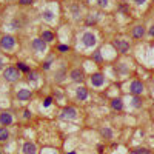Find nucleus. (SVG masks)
<instances>
[{
  "label": "nucleus",
  "instance_id": "obj_28",
  "mask_svg": "<svg viewBox=\"0 0 154 154\" xmlns=\"http://www.w3.org/2000/svg\"><path fill=\"white\" fill-rule=\"evenodd\" d=\"M19 3H20V5H31L32 0H19Z\"/></svg>",
  "mask_w": 154,
  "mask_h": 154
},
{
  "label": "nucleus",
  "instance_id": "obj_1",
  "mask_svg": "<svg viewBox=\"0 0 154 154\" xmlns=\"http://www.w3.org/2000/svg\"><path fill=\"white\" fill-rule=\"evenodd\" d=\"M3 77L8 80V82H15V80H19L20 72L17 68H6L3 71Z\"/></svg>",
  "mask_w": 154,
  "mask_h": 154
},
{
  "label": "nucleus",
  "instance_id": "obj_12",
  "mask_svg": "<svg viewBox=\"0 0 154 154\" xmlns=\"http://www.w3.org/2000/svg\"><path fill=\"white\" fill-rule=\"evenodd\" d=\"M69 76H71L72 80H76V82H79V80L82 82V80H83V71L82 69H72Z\"/></svg>",
  "mask_w": 154,
  "mask_h": 154
},
{
  "label": "nucleus",
  "instance_id": "obj_2",
  "mask_svg": "<svg viewBox=\"0 0 154 154\" xmlns=\"http://www.w3.org/2000/svg\"><path fill=\"white\" fill-rule=\"evenodd\" d=\"M0 46L3 49H13L15 46V39L13 35H3V37L0 39Z\"/></svg>",
  "mask_w": 154,
  "mask_h": 154
},
{
  "label": "nucleus",
  "instance_id": "obj_23",
  "mask_svg": "<svg viewBox=\"0 0 154 154\" xmlns=\"http://www.w3.org/2000/svg\"><path fill=\"white\" fill-rule=\"evenodd\" d=\"M94 60H96V62H102V54H100V51H96V52H94Z\"/></svg>",
  "mask_w": 154,
  "mask_h": 154
},
{
  "label": "nucleus",
  "instance_id": "obj_8",
  "mask_svg": "<svg viewBox=\"0 0 154 154\" xmlns=\"http://www.w3.org/2000/svg\"><path fill=\"white\" fill-rule=\"evenodd\" d=\"M76 114H77V111H76V108H72V106H68V108H65V110L62 111L63 119H74Z\"/></svg>",
  "mask_w": 154,
  "mask_h": 154
},
{
  "label": "nucleus",
  "instance_id": "obj_26",
  "mask_svg": "<svg viewBox=\"0 0 154 154\" xmlns=\"http://www.w3.org/2000/svg\"><path fill=\"white\" fill-rule=\"evenodd\" d=\"M97 22V14H94V17H89V19H88V25H91V23H96Z\"/></svg>",
  "mask_w": 154,
  "mask_h": 154
},
{
  "label": "nucleus",
  "instance_id": "obj_14",
  "mask_svg": "<svg viewBox=\"0 0 154 154\" xmlns=\"http://www.w3.org/2000/svg\"><path fill=\"white\" fill-rule=\"evenodd\" d=\"M76 96L79 100H85V99L88 97V91H86V88L85 86H79L77 88V91H76Z\"/></svg>",
  "mask_w": 154,
  "mask_h": 154
},
{
  "label": "nucleus",
  "instance_id": "obj_31",
  "mask_svg": "<svg viewBox=\"0 0 154 154\" xmlns=\"http://www.w3.org/2000/svg\"><path fill=\"white\" fill-rule=\"evenodd\" d=\"M49 66H51V60L46 62V63H43V68H45V69H49Z\"/></svg>",
  "mask_w": 154,
  "mask_h": 154
},
{
  "label": "nucleus",
  "instance_id": "obj_29",
  "mask_svg": "<svg viewBox=\"0 0 154 154\" xmlns=\"http://www.w3.org/2000/svg\"><path fill=\"white\" fill-rule=\"evenodd\" d=\"M23 117H25V119H29V117H31V111L26 110V111L23 113Z\"/></svg>",
  "mask_w": 154,
  "mask_h": 154
},
{
  "label": "nucleus",
  "instance_id": "obj_37",
  "mask_svg": "<svg viewBox=\"0 0 154 154\" xmlns=\"http://www.w3.org/2000/svg\"><path fill=\"white\" fill-rule=\"evenodd\" d=\"M0 154H2V148H0Z\"/></svg>",
  "mask_w": 154,
  "mask_h": 154
},
{
  "label": "nucleus",
  "instance_id": "obj_24",
  "mask_svg": "<svg viewBox=\"0 0 154 154\" xmlns=\"http://www.w3.org/2000/svg\"><path fill=\"white\" fill-rule=\"evenodd\" d=\"M28 79H29V80H35V79H37V74H35L34 71H29V72H28Z\"/></svg>",
  "mask_w": 154,
  "mask_h": 154
},
{
  "label": "nucleus",
  "instance_id": "obj_16",
  "mask_svg": "<svg viewBox=\"0 0 154 154\" xmlns=\"http://www.w3.org/2000/svg\"><path fill=\"white\" fill-rule=\"evenodd\" d=\"M40 39H42V40H45V42L48 43V42H52V40H54V35H52V32H51V31H43Z\"/></svg>",
  "mask_w": 154,
  "mask_h": 154
},
{
  "label": "nucleus",
  "instance_id": "obj_25",
  "mask_svg": "<svg viewBox=\"0 0 154 154\" xmlns=\"http://www.w3.org/2000/svg\"><path fill=\"white\" fill-rule=\"evenodd\" d=\"M97 5L105 8V6H108V0H97Z\"/></svg>",
  "mask_w": 154,
  "mask_h": 154
},
{
  "label": "nucleus",
  "instance_id": "obj_36",
  "mask_svg": "<svg viewBox=\"0 0 154 154\" xmlns=\"http://www.w3.org/2000/svg\"><path fill=\"white\" fill-rule=\"evenodd\" d=\"M68 154H76V153H68Z\"/></svg>",
  "mask_w": 154,
  "mask_h": 154
},
{
  "label": "nucleus",
  "instance_id": "obj_15",
  "mask_svg": "<svg viewBox=\"0 0 154 154\" xmlns=\"http://www.w3.org/2000/svg\"><path fill=\"white\" fill-rule=\"evenodd\" d=\"M111 108L116 111H122L123 110V102H122V99H113L111 100Z\"/></svg>",
  "mask_w": 154,
  "mask_h": 154
},
{
  "label": "nucleus",
  "instance_id": "obj_30",
  "mask_svg": "<svg viewBox=\"0 0 154 154\" xmlns=\"http://www.w3.org/2000/svg\"><path fill=\"white\" fill-rule=\"evenodd\" d=\"M69 48L66 46V45H60V46H59V51H68Z\"/></svg>",
  "mask_w": 154,
  "mask_h": 154
},
{
  "label": "nucleus",
  "instance_id": "obj_17",
  "mask_svg": "<svg viewBox=\"0 0 154 154\" xmlns=\"http://www.w3.org/2000/svg\"><path fill=\"white\" fill-rule=\"evenodd\" d=\"M8 137H10V133H8L6 128H0V142H6Z\"/></svg>",
  "mask_w": 154,
  "mask_h": 154
},
{
  "label": "nucleus",
  "instance_id": "obj_11",
  "mask_svg": "<svg viewBox=\"0 0 154 154\" xmlns=\"http://www.w3.org/2000/svg\"><path fill=\"white\" fill-rule=\"evenodd\" d=\"M17 99L19 100H28V99H31V91L26 88H22L19 89V93H17Z\"/></svg>",
  "mask_w": 154,
  "mask_h": 154
},
{
  "label": "nucleus",
  "instance_id": "obj_9",
  "mask_svg": "<svg viewBox=\"0 0 154 154\" xmlns=\"http://www.w3.org/2000/svg\"><path fill=\"white\" fill-rule=\"evenodd\" d=\"M0 123H2L3 126H8V125H11L13 123V116L10 113H2L0 114Z\"/></svg>",
  "mask_w": 154,
  "mask_h": 154
},
{
  "label": "nucleus",
  "instance_id": "obj_4",
  "mask_svg": "<svg viewBox=\"0 0 154 154\" xmlns=\"http://www.w3.org/2000/svg\"><path fill=\"white\" fill-rule=\"evenodd\" d=\"M82 40H83V45L85 46H94L96 45V35L93 34V32H85L83 35H82Z\"/></svg>",
  "mask_w": 154,
  "mask_h": 154
},
{
  "label": "nucleus",
  "instance_id": "obj_19",
  "mask_svg": "<svg viewBox=\"0 0 154 154\" xmlns=\"http://www.w3.org/2000/svg\"><path fill=\"white\" fill-rule=\"evenodd\" d=\"M100 134L103 136L105 139H111V137H113V131H111L110 128H103V130L100 131Z\"/></svg>",
  "mask_w": 154,
  "mask_h": 154
},
{
  "label": "nucleus",
  "instance_id": "obj_35",
  "mask_svg": "<svg viewBox=\"0 0 154 154\" xmlns=\"http://www.w3.org/2000/svg\"><path fill=\"white\" fill-rule=\"evenodd\" d=\"M2 66H3V60H2V59H0V68H2Z\"/></svg>",
  "mask_w": 154,
  "mask_h": 154
},
{
  "label": "nucleus",
  "instance_id": "obj_3",
  "mask_svg": "<svg viewBox=\"0 0 154 154\" xmlns=\"http://www.w3.org/2000/svg\"><path fill=\"white\" fill-rule=\"evenodd\" d=\"M31 48L34 51H39V52H43L45 49H46V42L42 40V39H34L32 43H31Z\"/></svg>",
  "mask_w": 154,
  "mask_h": 154
},
{
  "label": "nucleus",
  "instance_id": "obj_34",
  "mask_svg": "<svg viewBox=\"0 0 154 154\" xmlns=\"http://www.w3.org/2000/svg\"><path fill=\"white\" fill-rule=\"evenodd\" d=\"M97 150H99V153H100V154L103 153V147H102V145H99V147H97Z\"/></svg>",
  "mask_w": 154,
  "mask_h": 154
},
{
  "label": "nucleus",
  "instance_id": "obj_27",
  "mask_svg": "<svg viewBox=\"0 0 154 154\" xmlns=\"http://www.w3.org/2000/svg\"><path fill=\"white\" fill-rule=\"evenodd\" d=\"M51 102H52V99H51V97H46V99H45V102H43V105H45V106H49Z\"/></svg>",
  "mask_w": 154,
  "mask_h": 154
},
{
  "label": "nucleus",
  "instance_id": "obj_33",
  "mask_svg": "<svg viewBox=\"0 0 154 154\" xmlns=\"http://www.w3.org/2000/svg\"><path fill=\"white\" fill-rule=\"evenodd\" d=\"M150 34H151V35H153V37H154V25H153V26H151V28H150Z\"/></svg>",
  "mask_w": 154,
  "mask_h": 154
},
{
  "label": "nucleus",
  "instance_id": "obj_32",
  "mask_svg": "<svg viewBox=\"0 0 154 154\" xmlns=\"http://www.w3.org/2000/svg\"><path fill=\"white\" fill-rule=\"evenodd\" d=\"M134 2H136V3H137V5H143L145 2H147V0H134Z\"/></svg>",
  "mask_w": 154,
  "mask_h": 154
},
{
  "label": "nucleus",
  "instance_id": "obj_22",
  "mask_svg": "<svg viewBox=\"0 0 154 154\" xmlns=\"http://www.w3.org/2000/svg\"><path fill=\"white\" fill-rule=\"evenodd\" d=\"M148 153H150L148 150H143V148H142V150H134V151H131V154H148Z\"/></svg>",
  "mask_w": 154,
  "mask_h": 154
},
{
  "label": "nucleus",
  "instance_id": "obj_6",
  "mask_svg": "<svg viewBox=\"0 0 154 154\" xmlns=\"http://www.w3.org/2000/svg\"><path fill=\"white\" fill-rule=\"evenodd\" d=\"M114 48H117V51L119 52H126L130 49V45H128V42L126 40H114Z\"/></svg>",
  "mask_w": 154,
  "mask_h": 154
},
{
  "label": "nucleus",
  "instance_id": "obj_7",
  "mask_svg": "<svg viewBox=\"0 0 154 154\" xmlns=\"http://www.w3.org/2000/svg\"><path fill=\"white\" fill-rule=\"evenodd\" d=\"M105 82V77L100 74V72H96V74H93L91 77V85L93 86H102Z\"/></svg>",
  "mask_w": 154,
  "mask_h": 154
},
{
  "label": "nucleus",
  "instance_id": "obj_13",
  "mask_svg": "<svg viewBox=\"0 0 154 154\" xmlns=\"http://www.w3.org/2000/svg\"><path fill=\"white\" fill-rule=\"evenodd\" d=\"M143 34H145V28H143L142 25L134 26V29H133V37H134V39H140V37H143Z\"/></svg>",
  "mask_w": 154,
  "mask_h": 154
},
{
  "label": "nucleus",
  "instance_id": "obj_20",
  "mask_svg": "<svg viewBox=\"0 0 154 154\" xmlns=\"http://www.w3.org/2000/svg\"><path fill=\"white\" fill-rule=\"evenodd\" d=\"M17 69H20L23 72H29V68L25 65V63H17Z\"/></svg>",
  "mask_w": 154,
  "mask_h": 154
},
{
  "label": "nucleus",
  "instance_id": "obj_21",
  "mask_svg": "<svg viewBox=\"0 0 154 154\" xmlns=\"http://www.w3.org/2000/svg\"><path fill=\"white\" fill-rule=\"evenodd\" d=\"M133 106H134V108H140V106H142V102H140V99H139L137 96L133 99Z\"/></svg>",
  "mask_w": 154,
  "mask_h": 154
},
{
  "label": "nucleus",
  "instance_id": "obj_10",
  "mask_svg": "<svg viewBox=\"0 0 154 154\" xmlns=\"http://www.w3.org/2000/svg\"><path fill=\"white\" fill-rule=\"evenodd\" d=\"M22 151H23V154H35V145L32 142H25Z\"/></svg>",
  "mask_w": 154,
  "mask_h": 154
},
{
  "label": "nucleus",
  "instance_id": "obj_18",
  "mask_svg": "<svg viewBox=\"0 0 154 154\" xmlns=\"http://www.w3.org/2000/svg\"><path fill=\"white\" fill-rule=\"evenodd\" d=\"M42 15H43V19L48 20V22H51V20L54 19V14H52V11H49V10H45V11L42 13Z\"/></svg>",
  "mask_w": 154,
  "mask_h": 154
},
{
  "label": "nucleus",
  "instance_id": "obj_5",
  "mask_svg": "<svg viewBox=\"0 0 154 154\" xmlns=\"http://www.w3.org/2000/svg\"><path fill=\"white\" fill-rule=\"evenodd\" d=\"M130 91L134 94V96H139L143 93V83L142 82H137V80H134V82L130 85Z\"/></svg>",
  "mask_w": 154,
  "mask_h": 154
}]
</instances>
